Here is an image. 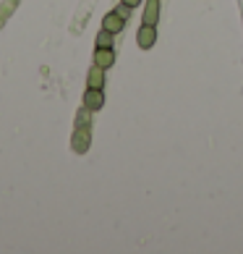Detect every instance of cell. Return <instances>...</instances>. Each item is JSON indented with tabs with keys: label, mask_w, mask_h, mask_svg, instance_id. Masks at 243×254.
Masks as SVG:
<instances>
[{
	"label": "cell",
	"mask_w": 243,
	"mask_h": 254,
	"mask_svg": "<svg viewBox=\"0 0 243 254\" xmlns=\"http://www.w3.org/2000/svg\"><path fill=\"white\" fill-rule=\"evenodd\" d=\"M136 45L142 50H149L157 45V26H149V24H142L136 32Z\"/></svg>",
	"instance_id": "2"
},
{
	"label": "cell",
	"mask_w": 243,
	"mask_h": 254,
	"mask_svg": "<svg viewBox=\"0 0 243 254\" xmlns=\"http://www.w3.org/2000/svg\"><path fill=\"white\" fill-rule=\"evenodd\" d=\"M120 3H126L128 8H139V5H142V0H120Z\"/></svg>",
	"instance_id": "12"
},
{
	"label": "cell",
	"mask_w": 243,
	"mask_h": 254,
	"mask_svg": "<svg viewBox=\"0 0 243 254\" xmlns=\"http://www.w3.org/2000/svg\"><path fill=\"white\" fill-rule=\"evenodd\" d=\"M81 105H87L92 113L102 110V108H105V92H102V89H92V87H87V92H84V102H81Z\"/></svg>",
	"instance_id": "3"
},
{
	"label": "cell",
	"mask_w": 243,
	"mask_h": 254,
	"mask_svg": "<svg viewBox=\"0 0 243 254\" xmlns=\"http://www.w3.org/2000/svg\"><path fill=\"white\" fill-rule=\"evenodd\" d=\"M113 42H115V34L107 32V29H102L97 34V40H95V48H113Z\"/></svg>",
	"instance_id": "8"
},
{
	"label": "cell",
	"mask_w": 243,
	"mask_h": 254,
	"mask_svg": "<svg viewBox=\"0 0 243 254\" xmlns=\"http://www.w3.org/2000/svg\"><path fill=\"white\" fill-rule=\"evenodd\" d=\"M89 147H92V126H73L71 149L76 155H87Z\"/></svg>",
	"instance_id": "1"
},
{
	"label": "cell",
	"mask_w": 243,
	"mask_h": 254,
	"mask_svg": "<svg viewBox=\"0 0 243 254\" xmlns=\"http://www.w3.org/2000/svg\"><path fill=\"white\" fill-rule=\"evenodd\" d=\"M73 126H92V110L87 105H81L79 113H76V121H73Z\"/></svg>",
	"instance_id": "9"
},
{
	"label": "cell",
	"mask_w": 243,
	"mask_h": 254,
	"mask_svg": "<svg viewBox=\"0 0 243 254\" xmlns=\"http://www.w3.org/2000/svg\"><path fill=\"white\" fill-rule=\"evenodd\" d=\"M18 5V0H5V3L3 5H0V26H3L5 24V18L8 16H11V11H13V8Z\"/></svg>",
	"instance_id": "10"
},
{
	"label": "cell",
	"mask_w": 243,
	"mask_h": 254,
	"mask_svg": "<svg viewBox=\"0 0 243 254\" xmlns=\"http://www.w3.org/2000/svg\"><path fill=\"white\" fill-rule=\"evenodd\" d=\"M87 87H92V89H105V68L92 65L89 73H87Z\"/></svg>",
	"instance_id": "6"
},
{
	"label": "cell",
	"mask_w": 243,
	"mask_h": 254,
	"mask_svg": "<svg viewBox=\"0 0 243 254\" xmlns=\"http://www.w3.org/2000/svg\"><path fill=\"white\" fill-rule=\"evenodd\" d=\"M115 13H118L120 18H123V21H128V18H131V8H128L126 3H120V5L115 8Z\"/></svg>",
	"instance_id": "11"
},
{
	"label": "cell",
	"mask_w": 243,
	"mask_h": 254,
	"mask_svg": "<svg viewBox=\"0 0 243 254\" xmlns=\"http://www.w3.org/2000/svg\"><path fill=\"white\" fill-rule=\"evenodd\" d=\"M95 65L99 68H113L115 65V50L113 48H95Z\"/></svg>",
	"instance_id": "4"
},
{
	"label": "cell",
	"mask_w": 243,
	"mask_h": 254,
	"mask_svg": "<svg viewBox=\"0 0 243 254\" xmlns=\"http://www.w3.org/2000/svg\"><path fill=\"white\" fill-rule=\"evenodd\" d=\"M123 26H126V21H123V18H120L115 11H110L105 18H102V29H107V32H113V34L123 32Z\"/></svg>",
	"instance_id": "7"
},
{
	"label": "cell",
	"mask_w": 243,
	"mask_h": 254,
	"mask_svg": "<svg viewBox=\"0 0 243 254\" xmlns=\"http://www.w3.org/2000/svg\"><path fill=\"white\" fill-rule=\"evenodd\" d=\"M142 24H149V26L160 24V0H146L144 13H142Z\"/></svg>",
	"instance_id": "5"
}]
</instances>
